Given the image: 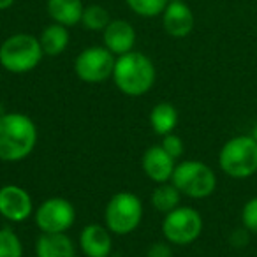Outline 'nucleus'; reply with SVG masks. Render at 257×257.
<instances>
[{
    "mask_svg": "<svg viewBox=\"0 0 257 257\" xmlns=\"http://www.w3.org/2000/svg\"><path fill=\"white\" fill-rule=\"evenodd\" d=\"M39 140L37 125L25 113H9L0 116V161L22 162L34 152Z\"/></svg>",
    "mask_w": 257,
    "mask_h": 257,
    "instance_id": "f257e3e1",
    "label": "nucleus"
},
{
    "mask_svg": "<svg viewBox=\"0 0 257 257\" xmlns=\"http://www.w3.org/2000/svg\"><path fill=\"white\" fill-rule=\"evenodd\" d=\"M114 86L127 97L147 95L155 85L157 71L148 55L141 51H128L116 57L113 69Z\"/></svg>",
    "mask_w": 257,
    "mask_h": 257,
    "instance_id": "f03ea898",
    "label": "nucleus"
},
{
    "mask_svg": "<svg viewBox=\"0 0 257 257\" xmlns=\"http://www.w3.org/2000/svg\"><path fill=\"white\" fill-rule=\"evenodd\" d=\"M44 51L39 37L32 34L18 32L4 39L0 44V65L13 74H25L41 64Z\"/></svg>",
    "mask_w": 257,
    "mask_h": 257,
    "instance_id": "7ed1b4c3",
    "label": "nucleus"
},
{
    "mask_svg": "<svg viewBox=\"0 0 257 257\" xmlns=\"http://www.w3.org/2000/svg\"><path fill=\"white\" fill-rule=\"evenodd\" d=\"M218 166L234 180L250 178L257 173V141L252 136L229 140L218 154Z\"/></svg>",
    "mask_w": 257,
    "mask_h": 257,
    "instance_id": "20e7f679",
    "label": "nucleus"
},
{
    "mask_svg": "<svg viewBox=\"0 0 257 257\" xmlns=\"http://www.w3.org/2000/svg\"><path fill=\"white\" fill-rule=\"evenodd\" d=\"M143 220V203L133 192H116L104 208V225L116 236H127Z\"/></svg>",
    "mask_w": 257,
    "mask_h": 257,
    "instance_id": "39448f33",
    "label": "nucleus"
},
{
    "mask_svg": "<svg viewBox=\"0 0 257 257\" xmlns=\"http://www.w3.org/2000/svg\"><path fill=\"white\" fill-rule=\"evenodd\" d=\"M171 183L190 199H204L217 189V176L213 169L201 161H183L176 164Z\"/></svg>",
    "mask_w": 257,
    "mask_h": 257,
    "instance_id": "423d86ee",
    "label": "nucleus"
},
{
    "mask_svg": "<svg viewBox=\"0 0 257 257\" xmlns=\"http://www.w3.org/2000/svg\"><path fill=\"white\" fill-rule=\"evenodd\" d=\"M162 236L171 245L185 246L194 243L203 232V217L196 208L178 206L164 215Z\"/></svg>",
    "mask_w": 257,
    "mask_h": 257,
    "instance_id": "0eeeda50",
    "label": "nucleus"
},
{
    "mask_svg": "<svg viewBox=\"0 0 257 257\" xmlns=\"http://www.w3.org/2000/svg\"><path fill=\"white\" fill-rule=\"evenodd\" d=\"M116 57L106 46H90L83 50L74 60V72L81 81L95 85L113 76Z\"/></svg>",
    "mask_w": 257,
    "mask_h": 257,
    "instance_id": "6e6552de",
    "label": "nucleus"
},
{
    "mask_svg": "<svg viewBox=\"0 0 257 257\" xmlns=\"http://www.w3.org/2000/svg\"><path fill=\"white\" fill-rule=\"evenodd\" d=\"M41 232H67L76 222V208L65 197H48L34 211Z\"/></svg>",
    "mask_w": 257,
    "mask_h": 257,
    "instance_id": "1a4fd4ad",
    "label": "nucleus"
},
{
    "mask_svg": "<svg viewBox=\"0 0 257 257\" xmlns=\"http://www.w3.org/2000/svg\"><path fill=\"white\" fill-rule=\"evenodd\" d=\"M34 213L32 196L23 187L8 183L0 187V215L13 224L25 222Z\"/></svg>",
    "mask_w": 257,
    "mask_h": 257,
    "instance_id": "9d476101",
    "label": "nucleus"
},
{
    "mask_svg": "<svg viewBox=\"0 0 257 257\" xmlns=\"http://www.w3.org/2000/svg\"><path fill=\"white\" fill-rule=\"evenodd\" d=\"M161 18L166 34L175 37V39L187 37L194 30V25H196L194 13L185 4V0H169L168 8L164 9Z\"/></svg>",
    "mask_w": 257,
    "mask_h": 257,
    "instance_id": "9b49d317",
    "label": "nucleus"
},
{
    "mask_svg": "<svg viewBox=\"0 0 257 257\" xmlns=\"http://www.w3.org/2000/svg\"><path fill=\"white\" fill-rule=\"evenodd\" d=\"M141 168H143L147 178L159 185V183L171 182V176L176 168V161L161 145H154V147L145 150L143 159H141Z\"/></svg>",
    "mask_w": 257,
    "mask_h": 257,
    "instance_id": "f8f14e48",
    "label": "nucleus"
},
{
    "mask_svg": "<svg viewBox=\"0 0 257 257\" xmlns=\"http://www.w3.org/2000/svg\"><path fill=\"white\" fill-rule=\"evenodd\" d=\"M78 245L86 257H109L113 253V232L100 224H88L79 232Z\"/></svg>",
    "mask_w": 257,
    "mask_h": 257,
    "instance_id": "ddd939ff",
    "label": "nucleus"
},
{
    "mask_svg": "<svg viewBox=\"0 0 257 257\" xmlns=\"http://www.w3.org/2000/svg\"><path fill=\"white\" fill-rule=\"evenodd\" d=\"M136 29L125 20H111L102 32V43L114 57H120L136 46Z\"/></svg>",
    "mask_w": 257,
    "mask_h": 257,
    "instance_id": "4468645a",
    "label": "nucleus"
},
{
    "mask_svg": "<svg viewBox=\"0 0 257 257\" xmlns=\"http://www.w3.org/2000/svg\"><path fill=\"white\" fill-rule=\"evenodd\" d=\"M36 257H76V245L67 232H41Z\"/></svg>",
    "mask_w": 257,
    "mask_h": 257,
    "instance_id": "2eb2a0df",
    "label": "nucleus"
},
{
    "mask_svg": "<svg viewBox=\"0 0 257 257\" xmlns=\"http://www.w3.org/2000/svg\"><path fill=\"white\" fill-rule=\"evenodd\" d=\"M46 9L48 16L55 23H60V25L71 29V27L81 23L85 6H83V0H48Z\"/></svg>",
    "mask_w": 257,
    "mask_h": 257,
    "instance_id": "dca6fc26",
    "label": "nucleus"
},
{
    "mask_svg": "<svg viewBox=\"0 0 257 257\" xmlns=\"http://www.w3.org/2000/svg\"><path fill=\"white\" fill-rule=\"evenodd\" d=\"M69 41H71L69 29L55 22L44 27L39 36L41 48H43L44 55H48V57H58V55L64 53L69 46Z\"/></svg>",
    "mask_w": 257,
    "mask_h": 257,
    "instance_id": "f3484780",
    "label": "nucleus"
},
{
    "mask_svg": "<svg viewBox=\"0 0 257 257\" xmlns=\"http://www.w3.org/2000/svg\"><path fill=\"white\" fill-rule=\"evenodd\" d=\"M178 125V111L171 102H159L150 111V127L159 136L171 134Z\"/></svg>",
    "mask_w": 257,
    "mask_h": 257,
    "instance_id": "a211bd4d",
    "label": "nucleus"
},
{
    "mask_svg": "<svg viewBox=\"0 0 257 257\" xmlns=\"http://www.w3.org/2000/svg\"><path fill=\"white\" fill-rule=\"evenodd\" d=\"M150 201H152V206H154L155 210L166 215V213H169V211L175 210V208L180 206L182 192H180L171 182L159 183V185L154 189V192H152Z\"/></svg>",
    "mask_w": 257,
    "mask_h": 257,
    "instance_id": "6ab92c4d",
    "label": "nucleus"
},
{
    "mask_svg": "<svg viewBox=\"0 0 257 257\" xmlns=\"http://www.w3.org/2000/svg\"><path fill=\"white\" fill-rule=\"evenodd\" d=\"M109 22H111L109 11L99 4L86 6L81 16L83 27L86 30H92V32H104V29L109 25Z\"/></svg>",
    "mask_w": 257,
    "mask_h": 257,
    "instance_id": "aec40b11",
    "label": "nucleus"
},
{
    "mask_svg": "<svg viewBox=\"0 0 257 257\" xmlns=\"http://www.w3.org/2000/svg\"><path fill=\"white\" fill-rule=\"evenodd\" d=\"M125 4L134 15L141 16V18H155L164 13L169 0H125Z\"/></svg>",
    "mask_w": 257,
    "mask_h": 257,
    "instance_id": "412c9836",
    "label": "nucleus"
},
{
    "mask_svg": "<svg viewBox=\"0 0 257 257\" xmlns=\"http://www.w3.org/2000/svg\"><path fill=\"white\" fill-rule=\"evenodd\" d=\"M0 257H23V243L11 227L0 229Z\"/></svg>",
    "mask_w": 257,
    "mask_h": 257,
    "instance_id": "4be33fe9",
    "label": "nucleus"
},
{
    "mask_svg": "<svg viewBox=\"0 0 257 257\" xmlns=\"http://www.w3.org/2000/svg\"><path fill=\"white\" fill-rule=\"evenodd\" d=\"M241 222L246 231L257 234V197H252L245 203L241 210Z\"/></svg>",
    "mask_w": 257,
    "mask_h": 257,
    "instance_id": "5701e85b",
    "label": "nucleus"
},
{
    "mask_svg": "<svg viewBox=\"0 0 257 257\" xmlns=\"http://www.w3.org/2000/svg\"><path fill=\"white\" fill-rule=\"evenodd\" d=\"M161 147L164 148V150L168 152V154L171 155L175 161H178V159L183 155V141H182V138L176 136V134H173V133L162 136Z\"/></svg>",
    "mask_w": 257,
    "mask_h": 257,
    "instance_id": "b1692460",
    "label": "nucleus"
},
{
    "mask_svg": "<svg viewBox=\"0 0 257 257\" xmlns=\"http://www.w3.org/2000/svg\"><path fill=\"white\" fill-rule=\"evenodd\" d=\"M147 257H173L171 243H168V241L154 243V245H150V248L147 250Z\"/></svg>",
    "mask_w": 257,
    "mask_h": 257,
    "instance_id": "393cba45",
    "label": "nucleus"
},
{
    "mask_svg": "<svg viewBox=\"0 0 257 257\" xmlns=\"http://www.w3.org/2000/svg\"><path fill=\"white\" fill-rule=\"evenodd\" d=\"M246 229H236L231 236V243L234 246H243L246 243Z\"/></svg>",
    "mask_w": 257,
    "mask_h": 257,
    "instance_id": "a878e982",
    "label": "nucleus"
},
{
    "mask_svg": "<svg viewBox=\"0 0 257 257\" xmlns=\"http://www.w3.org/2000/svg\"><path fill=\"white\" fill-rule=\"evenodd\" d=\"M16 0H0V11H6V9H9L13 4H15Z\"/></svg>",
    "mask_w": 257,
    "mask_h": 257,
    "instance_id": "bb28decb",
    "label": "nucleus"
},
{
    "mask_svg": "<svg viewBox=\"0 0 257 257\" xmlns=\"http://www.w3.org/2000/svg\"><path fill=\"white\" fill-rule=\"evenodd\" d=\"M252 138H253V140L257 141V123L253 125V128H252Z\"/></svg>",
    "mask_w": 257,
    "mask_h": 257,
    "instance_id": "cd10ccee",
    "label": "nucleus"
},
{
    "mask_svg": "<svg viewBox=\"0 0 257 257\" xmlns=\"http://www.w3.org/2000/svg\"><path fill=\"white\" fill-rule=\"evenodd\" d=\"M6 113V109H4V106H2V104H0V116H2V114Z\"/></svg>",
    "mask_w": 257,
    "mask_h": 257,
    "instance_id": "c85d7f7f",
    "label": "nucleus"
}]
</instances>
